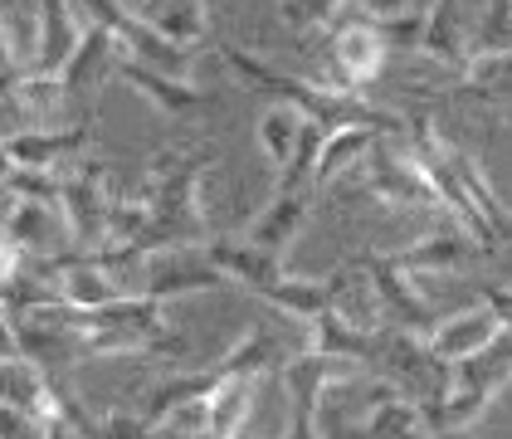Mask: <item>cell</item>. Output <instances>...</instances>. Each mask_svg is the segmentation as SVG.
Segmentation results:
<instances>
[{"label":"cell","instance_id":"34","mask_svg":"<svg viewBox=\"0 0 512 439\" xmlns=\"http://www.w3.org/2000/svg\"><path fill=\"white\" fill-rule=\"evenodd\" d=\"M473 288H478V303L493 308V318L512 332V283H473Z\"/></svg>","mask_w":512,"mask_h":439},{"label":"cell","instance_id":"3","mask_svg":"<svg viewBox=\"0 0 512 439\" xmlns=\"http://www.w3.org/2000/svg\"><path fill=\"white\" fill-rule=\"evenodd\" d=\"M508 386H512V332L503 327L483 352H473V357L449 366V391H444L439 405H425V420H430L434 435L473 430Z\"/></svg>","mask_w":512,"mask_h":439},{"label":"cell","instance_id":"13","mask_svg":"<svg viewBox=\"0 0 512 439\" xmlns=\"http://www.w3.org/2000/svg\"><path fill=\"white\" fill-rule=\"evenodd\" d=\"M10 161L20 171H64L69 161H79L93 147V127L69 122V127H25L15 137H5Z\"/></svg>","mask_w":512,"mask_h":439},{"label":"cell","instance_id":"31","mask_svg":"<svg viewBox=\"0 0 512 439\" xmlns=\"http://www.w3.org/2000/svg\"><path fill=\"white\" fill-rule=\"evenodd\" d=\"M342 5H347V0H278V20H283L288 30L308 35V30H327Z\"/></svg>","mask_w":512,"mask_h":439},{"label":"cell","instance_id":"7","mask_svg":"<svg viewBox=\"0 0 512 439\" xmlns=\"http://www.w3.org/2000/svg\"><path fill=\"white\" fill-rule=\"evenodd\" d=\"M478 35H483V0H434L425 10L420 54L444 74L464 79V69L478 59Z\"/></svg>","mask_w":512,"mask_h":439},{"label":"cell","instance_id":"1","mask_svg":"<svg viewBox=\"0 0 512 439\" xmlns=\"http://www.w3.org/2000/svg\"><path fill=\"white\" fill-rule=\"evenodd\" d=\"M210 166H215L210 142H176V147H161L157 157L147 161L142 191H147L152 225L142 235V254L210 240V220H205V205H200V186H205Z\"/></svg>","mask_w":512,"mask_h":439},{"label":"cell","instance_id":"33","mask_svg":"<svg viewBox=\"0 0 512 439\" xmlns=\"http://www.w3.org/2000/svg\"><path fill=\"white\" fill-rule=\"evenodd\" d=\"M103 439H161L132 405H113L108 415H103Z\"/></svg>","mask_w":512,"mask_h":439},{"label":"cell","instance_id":"42","mask_svg":"<svg viewBox=\"0 0 512 439\" xmlns=\"http://www.w3.org/2000/svg\"><path fill=\"white\" fill-rule=\"evenodd\" d=\"M5 210H10V200H5V205H0V220H5Z\"/></svg>","mask_w":512,"mask_h":439},{"label":"cell","instance_id":"28","mask_svg":"<svg viewBox=\"0 0 512 439\" xmlns=\"http://www.w3.org/2000/svg\"><path fill=\"white\" fill-rule=\"evenodd\" d=\"M361 439H434L430 420H425V405L410 396H391L381 405H371Z\"/></svg>","mask_w":512,"mask_h":439},{"label":"cell","instance_id":"40","mask_svg":"<svg viewBox=\"0 0 512 439\" xmlns=\"http://www.w3.org/2000/svg\"><path fill=\"white\" fill-rule=\"evenodd\" d=\"M176 439H220V435H210V430H200V435H176Z\"/></svg>","mask_w":512,"mask_h":439},{"label":"cell","instance_id":"11","mask_svg":"<svg viewBox=\"0 0 512 439\" xmlns=\"http://www.w3.org/2000/svg\"><path fill=\"white\" fill-rule=\"evenodd\" d=\"M361 274L371 279L376 298H381L386 327L415 332V337H430L439 318L430 313V303L420 298V288H415V279H410V274H400L386 254H366V259H361Z\"/></svg>","mask_w":512,"mask_h":439},{"label":"cell","instance_id":"17","mask_svg":"<svg viewBox=\"0 0 512 439\" xmlns=\"http://www.w3.org/2000/svg\"><path fill=\"white\" fill-rule=\"evenodd\" d=\"M200 254H205L230 283L249 288L254 298H259L264 288H274V283L288 279L283 259H274V254H264V249H254V244H244V240H215V235H210V240L200 244Z\"/></svg>","mask_w":512,"mask_h":439},{"label":"cell","instance_id":"9","mask_svg":"<svg viewBox=\"0 0 512 439\" xmlns=\"http://www.w3.org/2000/svg\"><path fill=\"white\" fill-rule=\"evenodd\" d=\"M0 235L15 249H25L30 259H64L74 249L64 210L54 200H10V210L0 220Z\"/></svg>","mask_w":512,"mask_h":439},{"label":"cell","instance_id":"36","mask_svg":"<svg viewBox=\"0 0 512 439\" xmlns=\"http://www.w3.org/2000/svg\"><path fill=\"white\" fill-rule=\"evenodd\" d=\"M352 5L361 10V20H395L410 10V0H352Z\"/></svg>","mask_w":512,"mask_h":439},{"label":"cell","instance_id":"22","mask_svg":"<svg viewBox=\"0 0 512 439\" xmlns=\"http://www.w3.org/2000/svg\"><path fill=\"white\" fill-rule=\"evenodd\" d=\"M220 381H225V376H220L215 366H196V371H171V376H161L157 386H152V391L142 396V410H137V415H142V420H147V425L157 430V425L166 420V415H171V410H181V405H191V400H210L215 391H220Z\"/></svg>","mask_w":512,"mask_h":439},{"label":"cell","instance_id":"4","mask_svg":"<svg viewBox=\"0 0 512 439\" xmlns=\"http://www.w3.org/2000/svg\"><path fill=\"white\" fill-rule=\"evenodd\" d=\"M356 176H361V191L376 200V205H386V210H405V215L439 210L444 215V200L434 191L430 171L420 166V157L400 137H376V147L366 152Z\"/></svg>","mask_w":512,"mask_h":439},{"label":"cell","instance_id":"10","mask_svg":"<svg viewBox=\"0 0 512 439\" xmlns=\"http://www.w3.org/2000/svg\"><path fill=\"white\" fill-rule=\"evenodd\" d=\"M483 254H488V249L473 240L469 230H459V225H439L434 235L405 244V249H391L386 259H391L400 274H410V279H430V274H459V269L478 264Z\"/></svg>","mask_w":512,"mask_h":439},{"label":"cell","instance_id":"18","mask_svg":"<svg viewBox=\"0 0 512 439\" xmlns=\"http://www.w3.org/2000/svg\"><path fill=\"white\" fill-rule=\"evenodd\" d=\"M498 332H503V322L493 318V308L473 303V308L454 313V318H439V322H434V332L425 337V347H430V352L444 361V366H454V361L473 357V352H483V347H488Z\"/></svg>","mask_w":512,"mask_h":439},{"label":"cell","instance_id":"2","mask_svg":"<svg viewBox=\"0 0 512 439\" xmlns=\"http://www.w3.org/2000/svg\"><path fill=\"white\" fill-rule=\"evenodd\" d=\"M220 59L235 69V79L254 83V88H264V93H274L278 103H293L303 118L322 122L327 132H337V127H376L381 137H400L405 132V118H395L386 108H376V103H366L361 93H327V88H317L313 79H293V74H283L274 64H264V59H254L244 44H220Z\"/></svg>","mask_w":512,"mask_h":439},{"label":"cell","instance_id":"35","mask_svg":"<svg viewBox=\"0 0 512 439\" xmlns=\"http://www.w3.org/2000/svg\"><path fill=\"white\" fill-rule=\"evenodd\" d=\"M20 79H25V64L15 59V49H10V40L0 35V103H5V98H15V88H20Z\"/></svg>","mask_w":512,"mask_h":439},{"label":"cell","instance_id":"39","mask_svg":"<svg viewBox=\"0 0 512 439\" xmlns=\"http://www.w3.org/2000/svg\"><path fill=\"white\" fill-rule=\"evenodd\" d=\"M430 5H434V0H410V10H420V15H425Z\"/></svg>","mask_w":512,"mask_h":439},{"label":"cell","instance_id":"16","mask_svg":"<svg viewBox=\"0 0 512 439\" xmlns=\"http://www.w3.org/2000/svg\"><path fill=\"white\" fill-rule=\"evenodd\" d=\"M54 288H59V303L74 308V313H98L118 298H132V293H122V283L108 269H98L79 249L69 259H54Z\"/></svg>","mask_w":512,"mask_h":439},{"label":"cell","instance_id":"5","mask_svg":"<svg viewBox=\"0 0 512 439\" xmlns=\"http://www.w3.org/2000/svg\"><path fill=\"white\" fill-rule=\"evenodd\" d=\"M366 371L386 376L400 396L420 400V405H439L444 391H449V366L425 347V337L400 332V327H381V332L371 337Z\"/></svg>","mask_w":512,"mask_h":439},{"label":"cell","instance_id":"14","mask_svg":"<svg viewBox=\"0 0 512 439\" xmlns=\"http://www.w3.org/2000/svg\"><path fill=\"white\" fill-rule=\"evenodd\" d=\"M118 79L127 83L137 98H147L161 118H196V113H210V108H215V93L200 88L196 79H171V74H157V69H142V64L127 59V54H122V64H118Z\"/></svg>","mask_w":512,"mask_h":439},{"label":"cell","instance_id":"37","mask_svg":"<svg viewBox=\"0 0 512 439\" xmlns=\"http://www.w3.org/2000/svg\"><path fill=\"white\" fill-rule=\"evenodd\" d=\"M10 171H15V161H10V147H5V137H0V186L10 181Z\"/></svg>","mask_w":512,"mask_h":439},{"label":"cell","instance_id":"23","mask_svg":"<svg viewBox=\"0 0 512 439\" xmlns=\"http://www.w3.org/2000/svg\"><path fill=\"white\" fill-rule=\"evenodd\" d=\"M376 127H337L322 137V152H317V166H313V191L327 196L342 176H352L356 166L366 161V152L376 147Z\"/></svg>","mask_w":512,"mask_h":439},{"label":"cell","instance_id":"43","mask_svg":"<svg viewBox=\"0 0 512 439\" xmlns=\"http://www.w3.org/2000/svg\"><path fill=\"white\" fill-rule=\"evenodd\" d=\"M69 439H74V435H69Z\"/></svg>","mask_w":512,"mask_h":439},{"label":"cell","instance_id":"27","mask_svg":"<svg viewBox=\"0 0 512 439\" xmlns=\"http://www.w3.org/2000/svg\"><path fill=\"white\" fill-rule=\"evenodd\" d=\"M15 108L25 127H69V108H74V93L64 88V79H40V74H25L15 88Z\"/></svg>","mask_w":512,"mask_h":439},{"label":"cell","instance_id":"20","mask_svg":"<svg viewBox=\"0 0 512 439\" xmlns=\"http://www.w3.org/2000/svg\"><path fill=\"white\" fill-rule=\"evenodd\" d=\"M118 64H122V44L103 30V25H88L83 30V44L74 49V59H69V69L59 74L64 88L83 98V93H93V88H103V79H118Z\"/></svg>","mask_w":512,"mask_h":439},{"label":"cell","instance_id":"21","mask_svg":"<svg viewBox=\"0 0 512 439\" xmlns=\"http://www.w3.org/2000/svg\"><path fill=\"white\" fill-rule=\"evenodd\" d=\"M122 5L176 44L200 49V40L210 35V5L205 0H122Z\"/></svg>","mask_w":512,"mask_h":439},{"label":"cell","instance_id":"12","mask_svg":"<svg viewBox=\"0 0 512 439\" xmlns=\"http://www.w3.org/2000/svg\"><path fill=\"white\" fill-rule=\"evenodd\" d=\"M313 205H317L313 186H303V191H274V200L244 225L239 240L254 244V249H264V254H274V259H288V249L298 244L308 215H313Z\"/></svg>","mask_w":512,"mask_h":439},{"label":"cell","instance_id":"24","mask_svg":"<svg viewBox=\"0 0 512 439\" xmlns=\"http://www.w3.org/2000/svg\"><path fill=\"white\" fill-rule=\"evenodd\" d=\"M0 400L15 405V410H25V415H35V420H44V425L54 420V381L25 357L0 361Z\"/></svg>","mask_w":512,"mask_h":439},{"label":"cell","instance_id":"26","mask_svg":"<svg viewBox=\"0 0 512 439\" xmlns=\"http://www.w3.org/2000/svg\"><path fill=\"white\" fill-rule=\"evenodd\" d=\"M303 113L293 108V103H269L259 122H254V142H259V152L269 161V171H274V181L283 176V166L293 161V147H298V137H303Z\"/></svg>","mask_w":512,"mask_h":439},{"label":"cell","instance_id":"41","mask_svg":"<svg viewBox=\"0 0 512 439\" xmlns=\"http://www.w3.org/2000/svg\"><path fill=\"white\" fill-rule=\"evenodd\" d=\"M434 439H473L469 430H459V435H434Z\"/></svg>","mask_w":512,"mask_h":439},{"label":"cell","instance_id":"19","mask_svg":"<svg viewBox=\"0 0 512 439\" xmlns=\"http://www.w3.org/2000/svg\"><path fill=\"white\" fill-rule=\"evenodd\" d=\"M293 357H298V352H293V342H283L278 327L254 322L235 347L215 361V371H220V376H278Z\"/></svg>","mask_w":512,"mask_h":439},{"label":"cell","instance_id":"25","mask_svg":"<svg viewBox=\"0 0 512 439\" xmlns=\"http://www.w3.org/2000/svg\"><path fill=\"white\" fill-rule=\"evenodd\" d=\"M459 93L469 103H483L488 113H512V49L478 54L459 79Z\"/></svg>","mask_w":512,"mask_h":439},{"label":"cell","instance_id":"6","mask_svg":"<svg viewBox=\"0 0 512 439\" xmlns=\"http://www.w3.org/2000/svg\"><path fill=\"white\" fill-rule=\"evenodd\" d=\"M59 210L79 254H93L108 240V205H113V171L103 161L79 157L59 171Z\"/></svg>","mask_w":512,"mask_h":439},{"label":"cell","instance_id":"15","mask_svg":"<svg viewBox=\"0 0 512 439\" xmlns=\"http://www.w3.org/2000/svg\"><path fill=\"white\" fill-rule=\"evenodd\" d=\"M83 20L74 10V0H40V40H35V59H30V74L40 79H59L74 59V49L83 44Z\"/></svg>","mask_w":512,"mask_h":439},{"label":"cell","instance_id":"32","mask_svg":"<svg viewBox=\"0 0 512 439\" xmlns=\"http://www.w3.org/2000/svg\"><path fill=\"white\" fill-rule=\"evenodd\" d=\"M376 25V35L386 44V54L400 49V54H420V35H425V15L420 10H405V15H395V20H371Z\"/></svg>","mask_w":512,"mask_h":439},{"label":"cell","instance_id":"38","mask_svg":"<svg viewBox=\"0 0 512 439\" xmlns=\"http://www.w3.org/2000/svg\"><path fill=\"white\" fill-rule=\"evenodd\" d=\"M44 439H69V430H64L59 420H49V435H44Z\"/></svg>","mask_w":512,"mask_h":439},{"label":"cell","instance_id":"8","mask_svg":"<svg viewBox=\"0 0 512 439\" xmlns=\"http://www.w3.org/2000/svg\"><path fill=\"white\" fill-rule=\"evenodd\" d=\"M215 288H235L225 279L205 254L200 244H176V249H152L142 259V298H157V303H171V298H191V293H215Z\"/></svg>","mask_w":512,"mask_h":439},{"label":"cell","instance_id":"29","mask_svg":"<svg viewBox=\"0 0 512 439\" xmlns=\"http://www.w3.org/2000/svg\"><path fill=\"white\" fill-rule=\"evenodd\" d=\"M371 337H376V332H356L352 322H342L332 308H327L322 318L308 322V352L332 357V361H361V366H366V357H371Z\"/></svg>","mask_w":512,"mask_h":439},{"label":"cell","instance_id":"30","mask_svg":"<svg viewBox=\"0 0 512 439\" xmlns=\"http://www.w3.org/2000/svg\"><path fill=\"white\" fill-rule=\"evenodd\" d=\"M259 381L264 376H225L220 381V391L210 396V435L239 439L249 410H254V396H259Z\"/></svg>","mask_w":512,"mask_h":439}]
</instances>
